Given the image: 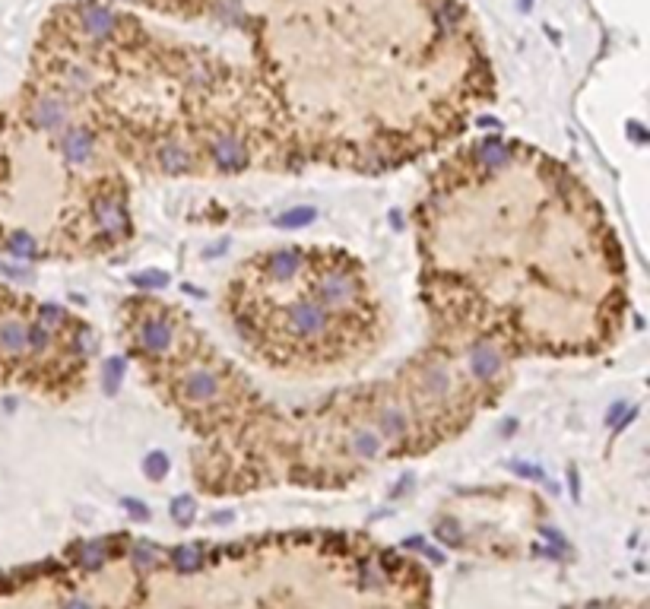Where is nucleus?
Wrapping results in <instances>:
<instances>
[{"label": "nucleus", "mask_w": 650, "mask_h": 609, "mask_svg": "<svg viewBox=\"0 0 650 609\" xmlns=\"http://www.w3.org/2000/svg\"><path fill=\"white\" fill-rule=\"evenodd\" d=\"M337 321H339L337 314H330L327 308H321L311 296L286 302L280 311H276L280 337L292 346H302V349H314V346L327 343V340L333 337Z\"/></svg>", "instance_id": "nucleus-1"}, {"label": "nucleus", "mask_w": 650, "mask_h": 609, "mask_svg": "<svg viewBox=\"0 0 650 609\" xmlns=\"http://www.w3.org/2000/svg\"><path fill=\"white\" fill-rule=\"evenodd\" d=\"M308 296L321 304V308H327L330 314L343 318V314H352L355 308L365 302V280L349 261L330 264V267H324L321 273L311 276Z\"/></svg>", "instance_id": "nucleus-2"}, {"label": "nucleus", "mask_w": 650, "mask_h": 609, "mask_svg": "<svg viewBox=\"0 0 650 609\" xmlns=\"http://www.w3.org/2000/svg\"><path fill=\"white\" fill-rule=\"evenodd\" d=\"M463 362H467L469 378L482 387L502 384L504 371H508V355H504V349L489 337L473 340V343L467 346V353H463Z\"/></svg>", "instance_id": "nucleus-3"}, {"label": "nucleus", "mask_w": 650, "mask_h": 609, "mask_svg": "<svg viewBox=\"0 0 650 609\" xmlns=\"http://www.w3.org/2000/svg\"><path fill=\"white\" fill-rule=\"evenodd\" d=\"M371 425L378 428V435L384 438V445H394V447L410 445L412 435H416L410 406H406L403 400H394V397L378 400V406H374V422H371Z\"/></svg>", "instance_id": "nucleus-4"}, {"label": "nucleus", "mask_w": 650, "mask_h": 609, "mask_svg": "<svg viewBox=\"0 0 650 609\" xmlns=\"http://www.w3.org/2000/svg\"><path fill=\"white\" fill-rule=\"evenodd\" d=\"M92 219L108 241H124L131 235V213H127V200L121 190H102L92 200Z\"/></svg>", "instance_id": "nucleus-5"}, {"label": "nucleus", "mask_w": 650, "mask_h": 609, "mask_svg": "<svg viewBox=\"0 0 650 609\" xmlns=\"http://www.w3.org/2000/svg\"><path fill=\"white\" fill-rule=\"evenodd\" d=\"M175 337H178L175 321L162 311H149L133 324V343H137L140 353L153 355V359H162V355L175 346Z\"/></svg>", "instance_id": "nucleus-6"}, {"label": "nucleus", "mask_w": 650, "mask_h": 609, "mask_svg": "<svg viewBox=\"0 0 650 609\" xmlns=\"http://www.w3.org/2000/svg\"><path fill=\"white\" fill-rule=\"evenodd\" d=\"M223 390V375L213 365H190L178 378V397L188 406H206L213 403Z\"/></svg>", "instance_id": "nucleus-7"}, {"label": "nucleus", "mask_w": 650, "mask_h": 609, "mask_svg": "<svg viewBox=\"0 0 650 609\" xmlns=\"http://www.w3.org/2000/svg\"><path fill=\"white\" fill-rule=\"evenodd\" d=\"M58 137V149H60V159H64L67 165H74V168H82V165H89L92 159H96V133L89 131V127H82V124H67L60 133H54Z\"/></svg>", "instance_id": "nucleus-8"}, {"label": "nucleus", "mask_w": 650, "mask_h": 609, "mask_svg": "<svg viewBox=\"0 0 650 609\" xmlns=\"http://www.w3.org/2000/svg\"><path fill=\"white\" fill-rule=\"evenodd\" d=\"M70 115H74V108H70V102L64 96H38L25 111L29 124L45 133H60L70 124Z\"/></svg>", "instance_id": "nucleus-9"}, {"label": "nucleus", "mask_w": 650, "mask_h": 609, "mask_svg": "<svg viewBox=\"0 0 650 609\" xmlns=\"http://www.w3.org/2000/svg\"><path fill=\"white\" fill-rule=\"evenodd\" d=\"M206 156H210V162L219 168V172L225 175H235V172H245L247 168V146L241 137H235V133H216L213 140H210V149H206Z\"/></svg>", "instance_id": "nucleus-10"}, {"label": "nucleus", "mask_w": 650, "mask_h": 609, "mask_svg": "<svg viewBox=\"0 0 650 609\" xmlns=\"http://www.w3.org/2000/svg\"><path fill=\"white\" fill-rule=\"evenodd\" d=\"M308 270V254L298 247H282L264 257V280L276 283V286H289L295 283L302 273Z\"/></svg>", "instance_id": "nucleus-11"}, {"label": "nucleus", "mask_w": 650, "mask_h": 609, "mask_svg": "<svg viewBox=\"0 0 650 609\" xmlns=\"http://www.w3.org/2000/svg\"><path fill=\"white\" fill-rule=\"evenodd\" d=\"M25 324L19 314H3L0 318V355H7V359H23L25 353H29V346H25Z\"/></svg>", "instance_id": "nucleus-12"}, {"label": "nucleus", "mask_w": 650, "mask_h": 609, "mask_svg": "<svg viewBox=\"0 0 650 609\" xmlns=\"http://www.w3.org/2000/svg\"><path fill=\"white\" fill-rule=\"evenodd\" d=\"M384 438L378 435V428L371 425V422H359V425H352V432H349V451H352V457H359V461H378L381 454H384Z\"/></svg>", "instance_id": "nucleus-13"}, {"label": "nucleus", "mask_w": 650, "mask_h": 609, "mask_svg": "<svg viewBox=\"0 0 650 609\" xmlns=\"http://www.w3.org/2000/svg\"><path fill=\"white\" fill-rule=\"evenodd\" d=\"M80 25L89 38H108V35H115L117 19H115V13H111L108 7H102V3H82L80 7Z\"/></svg>", "instance_id": "nucleus-14"}, {"label": "nucleus", "mask_w": 650, "mask_h": 609, "mask_svg": "<svg viewBox=\"0 0 650 609\" xmlns=\"http://www.w3.org/2000/svg\"><path fill=\"white\" fill-rule=\"evenodd\" d=\"M156 162L165 175H190L194 172V153L178 140H165L156 149Z\"/></svg>", "instance_id": "nucleus-15"}, {"label": "nucleus", "mask_w": 650, "mask_h": 609, "mask_svg": "<svg viewBox=\"0 0 650 609\" xmlns=\"http://www.w3.org/2000/svg\"><path fill=\"white\" fill-rule=\"evenodd\" d=\"M25 346H29V353L41 359V355H48L58 346V330H51L45 321L32 318V321L25 324Z\"/></svg>", "instance_id": "nucleus-16"}, {"label": "nucleus", "mask_w": 650, "mask_h": 609, "mask_svg": "<svg viewBox=\"0 0 650 609\" xmlns=\"http://www.w3.org/2000/svg\"><path fill=\"white\" fill-rule=\"evenodd\" d=\"M511 159H514V153H511L508 143L502 140H486L476 146V162L486 168V172H502V168H508Z\"/></svg>", "instance_id": "nucleus-17"}, {"label": "nucleus", "mask_w": 650, "mask_h": 609, "mask_svg": "<svg viewBox=\"0 0 650 609\" xmlns=\"http://www.w3.org/2000/svg\"><path fill=\"white\" fill-rule=\"evenodd\" d=\"M67 346H70V353H74L80 362H86V359H92V355L99 353V337H96V330H92L89 324H76V327L70 330V337H67Z\"/></svg>", "instance_id": "nucleus-18"}, {"label": "nucleus", "mask_w": 650, "mask_h": 609, "mask_svg": "<svg viewBox=\"0 0 650 609\" xmlns=\"http://www.w3.org/2000/svg\"><path fill=\"white\" fill-rule=\"evenodd\" d=\"M7 254L10 257H16V261H35V257H41V247H38V241L29 235L25 229H13L7 235Z\"/></svg>", "instance_id": "nucleus-19"}, {"label": "nucleus", "mask_w": 650, "mask_h": 609, "mask_svg": "<svg viewBox=\"0 0 650 609\" xmlns=\"http://www.w3.org/2000/svg\"><path fill=\"white\" fill-rule=\"evenodd\" d=\"M108 559H111V549H108L105 540H92V543H80V546H76V562H80L82 568L99 571Z\"/></svg>", "instance_id": "nucleus-20"}, {"label": "nucleus", "mask_w": 650, "mask_h": 609, "mask_svg": "<svg viewBox=\"0 0 650 609\" xmlns=\"http://www.w3.org/2000/svg\"><path fill=\"white\" fill-rule=\"evenodd\" d=\"M172 565L178 571H197L200 565H203V546L197 543H184V546H175L172 549Z\"/></svg>", "instance_id": "nucleus-21"}, {"label": "nucleus", "mask_w": 650, "mask_h": 609, "mask_svg": "<svg viewBox=\"0 0 650 609\" xmlns=\"http://www.w3.org/2000/svg\"><path fill=\"white\" fill-rule=\"evenodd\" d=\"M314 219H317V210H311V206H295V210L282 213L280 219H276V225H280V229H305Z\"/></svg>", "instance_id": "nucleus-22"}, {"label": "nucleus", "mask_w": 650, "mask_h": 609, "mask_svg": "<svg viewBox=\"0 0 650 609\" xmlns=\"http://www.w3.org/2000/svg\"><path fill=\"white\" fill-rule=\"evenodd\" d=\"M131 559H133V565H137L140 571H153V568H159L162 552H159L153 543H137V546H133V552H131Z\"/></svg>", "instance_id": "nucleus-23"}, {"label": "nucleus", "mask_w": 650, "mask_h": 609, "mask_svg": "<svg viewBox=\"0 0 650 609\" xmlns=\"http://www.w3.org/2000/svg\"><path fill=\"white\" fill-rule=\"evenodd\" d=\"M35 318H38V321H45L51 330H58V333L67 327V324H70V314H67V308H60V304H51V302H48V304H38Z\"/></svg>", "instance_id": "nucleus-24"}, {"label": "nucleus", "mask_w": 650, "mask_h": 609, "mask_svg": "<svg viewBox=\"0 0 650 609\" xmlns=\"http://www.w3.org/2000/svg\"><path fill=\"white\" fill-rule=\"evenodd\" d=\"M359 581H362V587H384L387 571L381 568L378 559H365L362 565H359Z\"/></svg>", "instance_id": "nucleus-25"}, {"label": "nucleus", "mask_w": 650, "mask_h": 609, "mask_svg": "<svg viewBox=\"0 0 650 609\" xmlns=\"http://www.w3.org/2000/svg\"><path fill=\"white\" fill-rule=\"evenodd\" d=\"M64 82H67V89H74V92H89L92 86H96V76H92L86 67H67Z\"/></svg>", "instance_id": "nucleus-26"}, {"label": "nucleus", "mask_w": 650, "mask_h": 609, "mask_svg": "<svg viewBox=\"0 0 650 609\" xmlns=\"http://www.w3.org/2000/svg\"><path fill=\"white\" fill-rule=\"evenodd\" d=\"M143 473H146L149 479H165L168 476V454H162V451H153V454H146L143 457Z\"/></svg>", "instance_id": "nucleus-27"}, {"label": "nucleus", "mask_w": 650, "mask_h": 609, "mask_svg": "<svg viewBox=\"0 0 650 609\" xmlns=\"http://www.w3.org/2000/svg\"><path fill=\"white\" fill-rule=\"evenodd\" d=\"M168 511H172V518L178 520L181 527H188L190 520H194V514H197V505H194V498H190V495H178Z\"/></svg>", "instance_id": "nucleus-28"}, {"label": "nucleus", "mask_w": 650, "mask_h": 609, "mask_svg": "<svg viewBox=\"0 0 650 609\" xmlns=\"http://www.w3.org/2000/svg\"><path fill=\"white\" fill-rule=\"evenodd\" d=\"M133 283H137V286H143V289H162V286H168V273H162V270H143V273H137V276H133Z\"/></svg>", "instance_id": "nucleus-29"}, {"label": "nucleus", "mask_w": 650, "mask_h": 609, "mask_svg": "<svg viewBox=\"0 0 650 609\" xmlns=\"http://www.w3.org/2000/svg\"><path fill=\"white\" fill-rule=\"evenodd\" d=\"M463 19V10L453 3V0H441L438 3V23L441 25H457Z\"/></svg>", "instance_id": "nucleus-30"}, {"label": "nucleus", "mask_w": 650, "mask_h": 609, "mask_svg": "<svg viewBox=\"0 0 650 609\" xmlns=\"http://www.w3.org/2000/svg\"><path fill=\"white\" fill-rule=\"evenodd\" d=\"M124 378V359H108L105 362V390L108 394H115V387L121 384Z\"/></svg>", "instance_id": "nucleus-31"}, {"label": "nucleus", "mask_w": 650, "mask_h": 609, "mask_svg": "<svg viewBox=\"0 0 650 609\" xmlns=\"http://www.w3.org/2000/svg\"><path fill=\"white\" fill-rule=\"evenodd\" d=\"M438 540H445L447 546H460L463 543V536H460V530H457L453 520H441V524H438Z\"/></svg>", "instance_id": "nucleus-32"}, {"label": "nucleus", "mask_w": 650, "mask_h": 609, "mask_svg": "<svg viewBox=\"0 0 650 609\" xmlns=\"http://www.w3.org/2000/svg\"><path fill=\"white\" fill-rule=\"evenodd\" d=\"M121 505L131 511V518H137V520H146V518H149V508H146L143 502H137V498H124Z\"/></svg>", "instance_id": "nucleus-33"}, {"label": "nucleus", "mask_w": 650, "mask_h": 609, "mask_svg": "<svg viewBox=\"0 0 650 609\" xmlns=\"http://www.w3.org/2000/svg\"><path fill=\"white\" fill-rule=\"evenodd\" d=\"M625 406H628V403H612V410H609V416H606V419H609L612 425H616L618 416H622V410H625Z\"/></svg>", "instance_id": "nucleus-34"}, {"label": "nucleus", "mask_w": 650, "mask_h": 609, "mask_svg": "<svg viewBox=\"0 0 650 609\" xmlns=\"http://www.w3.org/2000/svg\"><path fill=\"white\" fill-rule=\"evenodd\" d=\"M64 609H96V606H92V603H86V600H80V597H76V600H70V603H67Z\"/></svg>", "instance_id": "nucleus-35"}, {"label": "nucleus", "mask_w": 650, "mask_h": 609, "mask_svg": "<svg viewBox=\"0 0 650 609\" xmlns=\"http://www.w3.org/2000/svg\"><path fill=\"white\" fill-rule=\"evenodd\" d=\"M584 609H609V603H600V600H593V603H587Z\"/></svg>", "instance_id": "nucleus-36"}]
</instances>
